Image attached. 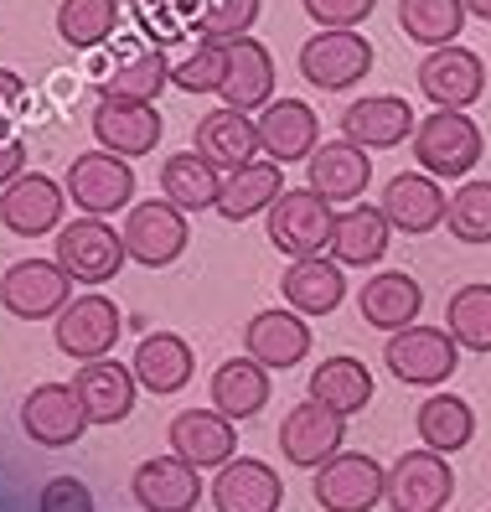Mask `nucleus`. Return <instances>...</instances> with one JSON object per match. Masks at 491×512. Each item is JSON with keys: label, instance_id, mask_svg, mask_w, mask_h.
<instances>
[{"label": "nucleus", "instance_id": "obj_1", "mask_svg": "<svg viewBox=\"0 0 491 512\" xmlns=\"http://www.w3.org/2000/svg\"><path fill=\"white\" fill-rule=\"evenodd\" d=\"M414 161L419 171H429L435 182H455V176H471V166L481 161V125L466 109H435L414 125Z\"/></svg>", "mask_w": 491, "mask_h": 512}, {"label": "nucleus", "instance_id": "obj_2", "mask_svg": "<svg viewBox=\"0 0 491 512\" xmlns=\"http://www.w3.org/2000/svg\"><path fill=\"white\" fill-rule=\"evenodd\" d=\"M52 259L73 275V285H109L119 269H125L130 249H125V233L109 228L104 218H73L57 228L52 238Z\"/></svg>", "mask_w": 491, "mask_h": 512}, {"label": "nucleus", "instance_id": "obj_3", "mask_svg": "<svg viewBox=\"0 0 491 512\" xmlns=\"http://www.w3.org/2000/svg\"><path fill=\"white\" fill-rule=\"evenodd\" d=\"M373 73V42L352 26H321V32L300 47V78L321 88V94H347Z\"/></svg>", "mask_w": 491, "mask_h": 512}, {"label": "nucleus", "instance_id": "obj_4", "mask_svg": "<svg viewBox=\"0 0 491 512\" xmlns=\"http://www.w3.org/2000/svg\"><path fill=\"white\" fill-rule=\"evenodd\" d=\"M63 187H68V202L88 218H114V213H125V207H135V171H130L125 156H114L104 145L73 156Z\"/></svg>", "mask_w": 491, "mask_h": 512}, {"label": "nucleus", "instance_id": "obj_5", "mask_svg": "<svg viewBox=\"0 0 491 512\" xmlns=\"http://www.w3.org/2000/svg\"><path fill=\"white\" fill-rule=\"evenodd\" d=\"M119 331H125V311L114 306L109 295L88 290V295H73L63 311L52 316V342L63 357L73 363H94V357H109Z\"/></svg>", "mask_w": 491, "mask_h": 512}, {"label": "nucleus", "instance_id": "obj_6", "mask_svg": "<svg viewBox=\"0 0 491 512\" xmlns=\"http://www.w3.org/2000/svg\"><path fill=\"white\" fill-rule=\"evenodd\" d=\"M331 228H336V213H331V202L311 187H295V192H280L269 202V213H264V233H269V244L290 254V259H305V254H321L331 249Z\"/></svg>", "mask_w": 491, "mask_h": 512}, {"label": "nucleus", "instance_id": "obj_7", "mask_svg": "<svg viewBox=\"0 0 491 512\" xmlns=\"http://www.w3.org/2000/svg\"><path fill=\"white\" fill-rule=\"evenodd\" d=\"M383 363L398 383L409 388H435L460 368V342L440 326H404V331H388V347H383Z\"/></svg>", "mask_w": 491, "mask_h": 512}, {"label": "nucleus", "instance_id": "obj_8", "mask_svg": "<svg viewBox=\"0 0 491 512\" xmlns=\"http://www.w3.org/2000/svg\"><path fill=\"white\" fill-rule=\"evenodd\" d=\"M192 213H181L176 202H166V197H150V202H135L130 207V218H125V249H130V259L135 264H145V269H166V264H176L181 254H187V238H192V223H187Z\"/></svg>", "mask_w": 491, "mask_h": 512}, {"label": "nucleus", "instance_id": "obj_9", "mask_svg": "<svg viewBox=\"0 0 491 512\" xmlns=\"http://www.w3.org/2000/svg\"><path fill=\"white\" fill-rule=\"evenodd\" d=\"M316 507L321 512H373L388 502V471L373 456L357 450H336L326 466H316Z\"/></svg>", "mask_w": 491, "mask_h": 512}, {"label": "nucleus", "instance_id": "obj_10", "mask_svg": "<svg viewBox=\"0 0 491 512\" xmlns=\"http://www.w3.org/2000/svg\"><path fill=\"white\" fill-rule=\"evenodd\" d=\"M73 300V275L57 259H21L0 275V306L16 321H47Z\"/></svg>", "mask_w": 491, "mask_h": 512}, {"label": "nucleus", "instance_id": "obj_11", "mask_svg": "<svg viewBox=\"0 0 491 512\" xmlns=\"http://www.w3.org/2000/svg\"><path fill=\"white\" fill-rule=\"evenodd\" d=\"M419 78V94L435 104V109H471L481 94H486V68L471 47H429L424 63L414 68Z\"/></svg>", "mask_w": 491, "mask_h": 512}, {"label": "nucleus", "instance_id": "obj_12", "mask_svg": "<svg viewBox=\"0 0 491 512\" xmlns=\"http://www.w3.org/2000/svg\"><path fill=\"white\" fill-rule=\"evenodd\" d=\"M347 445V414H336L331 404L311 399V404H295L280 419V456L300 471H316L326 466L336 450Z\"/></svg>", "mask_w": 491, "mask_h": 512}, {"label": "nucleus", "instance_id": "obj_13", "mask_svg": "<svg viewBox=\"0 0 491 512\" xmlns=\"http://www.w3.org/2000/svg\"><path fill=\"white\" fill-rule=\"evenodd\" d=\"M455 497V471L440 450H404L388 466V502L393 512H440Z\"/></svg>", "mask_w": 491, "mask_h": 512}, {"label": "nucleus", "instance_id": "obj_14", "mask_svg": "<svg viewBox=\"0 0 491 512\" xmlns=\"http://www.w3.org/2000/svg\"><path fill=\"white\" fill-rule=\"evenodd\" d=\"M63 207H68V187L42 176V171H21L11 187H0V223L16 238L57 233L63 228Z\"/></svg>", "mask_w": 491, "mask_h": 512}, {"label": "nucleus", "instance_id": "obj_15", "mask_svg": "<svg viewBox=\"0 0 491 512\" xmlns=\"http://www.w3.org/2000/svg\"><path fill=\"white\" fill-rule=\"evenodd\" d=\"M21 430L32 435V445L63 450L78 445V435L88 430V414L73 383H37L32 394L21 399Z\"/></svg>", "mask_w": 491, "mask_h": 512}, {"label": "nucleus", "instance_id": "obj_16", "mask_svg": "<svg viewBox=\"0 0 491 512\" xmlns=\"http://www.w3.org/2000/svg\"><path fill=\"white\" fill-rule=\"evenodd\" d=\"M243 352L264 363L269 373H285L295 363L311 357V326L295 306H274V311H259L249 326H243Z\"/></svg>", "mask_w": 491, "mask_h": 512}, {"label": "nucleus", "instance_id": "obj_17", "mask_svg": "<svg viewBox=\"0 0 491 512\" xmlns=\"http://www.w3.org/2000/svg\"><path fill=\"white\" fill-rule=\"evenodd\" d=\"M383 218L393 223V233H404V238H424V233H435L445 223V187L435 182L429 171H404V176H393V182L383 187Z\"/></svg>", "mask_w": 491, "mask_h": 512}, {"label": "nucleus", "instance_id": "obj_18", "mask_svg": "<svg viewBox=\"0 0 491 512\" xmlns=\"http://www.w3.org/2000/svg\"><path fill=\"white\" fill-rule=\"evenodd\" d=\"M367 182H373V156H367L362 145H352V140L316 145L311 161H305V187L321 192L331 207H336V202H342V207L362 202Z\"/></svg>", "mask_w": 491, "mask_h": 512}, {"label": "nucleus", "instance_id": "obj_19", "mask_svg": "<svg viewBox=\"0 0 491 512\" xmlns=\"http://www.w3.org/2000/svg\"><path fill=\"white\" fill-rule=\"evenodd\" d=\"M414 125H419L414 104L398 99V94H367V99L342 109V140H352L362 150L404 145V140H414Z\"/></svg>", "mask_w": 491, "mask_h": 512}, {"label": "nucleus", "instance_id": "obj_20", "mask_svg": "<svg viewBox=\"0 0 491 512\" xmlns=\"http://www.w3.org/2000/svg\"><path fill=\"white\" fill-rule=\"evenodd\" d=\"M161 114L156 104H135V99H114V94H99L94 104V140L114 156H150L161 140Z\"/></svg>", "mask_w": 491, "mask_h": 512}, {"label": "nucleus", "instance_id": "obj_21", "mask_svg": "<svg viewBox=\"0 0 491 512\" xmlns=\"http://www.w3.org/2000/svg\"><path fill=\"white\" fill-rule=\"evenodd\" d=\"M280 502H285V481L269 461L238 456L223 461L218 476H212V507L218 512H280Z\"/></svg>", "mask_w": 491, "mask_h": 512}, {"label": "nucleus", "instance_id": "obj_22", "mask_svg": "<svg viewBox=\"0 0 491 512\" xmlns=\"http://www.w3.org/2000/svg\"><path fill=\"white\" fill-rule=\"evenodd\" d=\"M259 145L269 161H311V150L321 145V119L305 99H269L259 114Z\"/></svg>", "mask_w": 491, "mask_h": 512}, {"label": "nucleus", "instance_id": "obj_23", "mask_svg": "<svg viewBox=\"0 0 491 512\" xmlns=\"http://www.w3.org/2000/svg\"><path fill=\"white\" fill-rule=\"evenodd\" d=\"M166 445H171V456H181V461H192L197 471H207V466L233 461L238 430H233V419L223 409H187V414L171 419Z\"/></svg>", "mask_w": 491, "mask_h": 512}, {"label": "nucleus", "instance_id": "obj_24", "mask_svg": "<svg viewBox=\"0 0 491 512\" xmlns=\"http://www.w3.org/2000/svg\"><path fill=\"white\" fill-rule=\"evenodd\" d=\"M73 388H78V399H83L88 425H119V419H130L135 394H140L135 368L109 363V357H94V363H83V368L73 373Z\"/></svg>", "mask_w": 491, "mask_h": 512}, {"label": "nucleus", "instance_id": "obj_25", "mask_svg": "<svg viewBox=\"0 0 491 512\" xmlns=\"http://www.w3.org/2000/svg\"><path fill=\"white\" fill-rule=\"evenodd\" d=\"M197 156H207L218 171H238V166H249L254 156H264V145H259V119H249L243 109L223 104V109H212L197 119Z\"/></svg>", "mask_w": 491, "mask_h": 512}, {"label": "nucleus", "instance_id": "obj_26", "mask_svg": "<svg viewBox=\"0 0 491 512\" xmlns=\"http://www.w3.org/2000/svg\"><path fill=\"white\" fill-rule=\"evenodd\" d=\"M130 492L145 512H192L202 497V471L181 456H156L135 471Z\"/></svg>", "mask_w": 491, "mask_h": 512}, {"label": "nucleus", "instance_id": "obj_27", "mask_svg": "<svg viewBox=\"0 0 491 512\" xmlns=\"http://www.w3.org/2000/svg\"><path fill=\"white\" fill-rule=\"evenodd\" d=\"M280 290H285V306H295L300 316H331L347 300V269L326 254H305L290 259Z\"/></svg>", "mask_w": 491, "mask_h": 512}, {"label": "nucleus", "instance_id": "obj_28", "mask_svg": "<svg viewBox=\"0 0 491 512\" xmlns=\"http://www.w3.org/2000/svg\"><path fill=\"white\" fill-rule=\"evenodd\" d=\"M130 368H135V383L145 388V394L166 399V394H181V388L192 383L197 357H192L187 337H176V331H150V337L135 347Z\"/></svg>", "mask_w": 491, "mask_h": 512}, {"label": "nucleus", "instance_id": "obj_29", "mask_svg": "<svg viewBox=\"0 0 491 512\" xmlns=\"http://www.w3.org/2000/svg\"><path fill=\"white\" fill-rule=\"evenodd\" d=\"M357 311H362L367 326H378V331H404L424 311V285L414 275H404V269H383V275L362 280Z\"/></svg>", "mask_w": 491, "mask_h": 512}, {"label": "nucleus", "instance_id": "obj_30", "mask_svg": "<svg viewBox=\"0 0 491 512\" xmlns=\"http://www.w3.org/2000/svg\"><path fill=\"white\" fill-rule=\"evenodd\" d=\"M393 244V223L383 218V207H367V202H352L347 213H336V228H331V259L342 269H367L378 264Z\"/></svg>", "mask_w": 491, "mask_h": 512}, {"label": "nucleus", "instance_id": "obj_31", "mask_svg": "<svg viewBox=\"0 0 491 512\" xmlns=\"http://www.w3.org/2000/svg\"><path fill=\"white\" fill-rule=\"evenodd\" d=\"M274 99V57L259 37L228 42V78H223V104L254 114Z\"/></svg>", "mask_w": 491, "mask_h": 512}, {"label": "nucleus", "instance_id": "obj_32", "mask_svg": "<svg viewBox=\"0 0 491 512\" xmlns=\"http://www.w3.org/2000/svg\"><path fill=\"white\" fill-rule=\"evenodd\" d=\"M207 394H212V409H223L233 425L238 419H254L269 404V368L243 352V357H233V363H223L218 373H212Z\"/></svg>", "mask_w": 491, "mask_h": 512}, {"label": "nucleus", "instance_id": "obj_33", "mask_svg": "<svg viewBox=\"0 0 491 512\" xmlns=\"http://www.w3.org/2000/svg\"><path fill=\"white\" fill-rule=\"evenodd\" d=\"M218 192H223V176L207 156H197V150H181V156L161 161V197L176 202L181 213H207V207H218Z\"/></svg>", "mask_w": 491, "mask_h": 512}, {"label": "nucleus", "instance_id": "obj_34", "mask_svg": "<svg viewBox=\"0 0 491 512\" xmlns=\"http://www.w3.org/2000/svg\"><path fill=\"white\" fill-rule=\"evenodd\" d=\"M280 161H249L238 171H223V192H218V207L228 223H243V218H259L269 213V202L280 197Z\"/></svg>", "mask_w": 491, "mask_h": 512}, {"label": "nucleus", "instance_id": "obj_35", "mask_svg": "<svg viewBox=\"0 0 491 512\" xmlns=\"http://www.w3.org/2000/svg\"><path fill=\"white\" fill-rule=\"evenodd\" d=\"M171 83V63L161 47H130L114 57V68L104 78V94L114 99H135V104H156L161 88Z\"/></svg>", "mask_w": 491, "mask_h": 512}, {"label": "nucleus", "instance_id": "obj_36", "mask_svg": "<svg viewBox=\"0 0 491 512\" xmlns=\"http://www.w3.org/2000/svg\"><path fill=\"white\" fill-rule=\"evenodd\" d=\"M414 430L429 450H440V456H455V450H466L476 440V414L460 394H429L419 404V419Z\"/></svg>", "mask_w": 491, "mask_h": 512}, {"label": "nucleus", "instance_id": "obj_37", "mask_svg": "<svg viewBox=\"0 0 491 512\" xmlns=\"http://www.w3.org/2000/svg\"><path fill=\"white\" fill-rule=\"evenodd\" d=\"M311 399L331 404L336 414H362L367 404H373V373H367V363H357V357H326V363H316L311 373Z\"/></svg>", "mask_w": 491, "mask_h": 512}, {"label": "nucleus", "instance_id": "obj_38", "mask_svg": "<svg viewBox=\"0 0 491 512\" xmlns=\"http://www.w3.org/2000/svg\"><path fill=\"white\" fill-rule=\"evenodd\" d=\"M466 0H398V32L419 47H450L466 32Z\"/></svg>", "mask_w": 491, "mask_h": 512}, {"label": "nucleus", "instance_id": "obj_39", "mask_svg": "<svg viewBox=\"0 0 491 512\" xmlns=\"http://www.w3.org/2000/svg\"><path fill=\"white\" fill-rule=\"evenodd\" d=\"M119 32V0H63L57 6V37L78 52H94Z\"/></svg>", "mask_w": 491, "mask_h": 512}, {"label": "nucleus", "instance_id": "obj_40", "mask_svg": "<svg viewBox=\"0 0 491 512\" xmlns=\"http://www.w3.org/2000/svg\"><path fill=\"white\" fill-rule=\"evenodd\" d=\"M445 331L466 352H491V285H460L445 300Z\"/></svg>", "mask_w": 491, "mask_h": 512}, {"label": "nucleus", "instance_id": "obj_41", "mask_svg": "<svg viewBox=\"0 0 491 512\" xmlns=\"http://www.w3.org/2000/svg\"><path fill=\"white\" fill-rule=\"evenodd\" d=\"M445 228L460 244H491V182H460L445 207Z\"/></svg>", "mask_w": 491, "mask_h": 512}, {"label": "nucleus", "instance_id": "obj_42", "mask_svg": "<svg viewBox=\"0 0 491 512\" xmlns=\"http://www.w3.org/2000/svg\"><path fill=\"white\" fill-rule=\"evenodd\" d=\"M228 78V42H197V52H187L181 63H171V83L181 94H223Z\"/></svg>", "mask_w": 491, "mask_h": 512}, {"label": "nucleus", "instance_id": "obj_43", "mask_svg": "<svg viewBox=\"0 0 491 512\" xmlns=\"http://www.w3.org/2000/svg\"><path fill=\"white\" fill-rule=\"evenodd\" d=\"M254 21H259V0H202L197 32L207 42H238L254 32Z\"/></svg>", "mask_w": 491, "mask_h": 512}, {"label": "nucleus", "instance_id": "obj_44", "mask_svg": "<svg viewBox=\"0 0 491 512\" xmlns=\"http://www.w3.org/2000/svg\"><path fill=\"white\" fill-rule=\"evenodd\" d=\"M316 26H362L378 11V0H300Z\"/></svg>", "mask_w": 491, "mask_h": 512}, {"label": "nucleus", "instance_id": "obj_45", "mask_svg": "<svg viewBox=\"0 0 491 512\" xmlns=\"http://www.w3.org/2000/svg\"><path fill=\"white\" fill-rule=\"evenodd\" d=\"M37 512H94V492H88L78 476H52L42 487Z\"/></svg>", "mask_w": 491, "mask_h": 512}, {"label": "nucleus", "instance_id": "obj_46", "mask_svg": "<svg viewBox=\"0 0 491 512\" xmlns=\"http://www.w3.org/2000/svg\"><path fill=\"white\" fill-rule=\"evenodd\" d=\"M26 171V140L16 130H0V187H11Z\"/></svg>", "mask_w": 491, "mask_h": 512}, {"label": "nucleus", "instance_id": "obj_47", "mask_svg": "<svg viewBox=\"0 0 491 512\" xmlns=\"http://www.w3.org/2000/svg\"><path fill=\"white\" fill-rule=\"evenodd\" d=\"M21 104H26V83H21V73L0 68V130H6L11 119L21 114Z\"/></svg>", "mask_w": 491, "mask_h": 512}, {"label": "nucleus", "instance_id": "obj_48", "mask_svg": "<svg viewBox=\"0 0 491 512\" xmlns=\"http://www.w3.org/2000/svg\"><path fill=\"white\" fill-rule=\"evenodd\" d=\"M466 11L481 16V21H491V0H466Z\"/></svg>", "mask_w": 491, "mask_h": 512}]
</instances>
